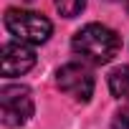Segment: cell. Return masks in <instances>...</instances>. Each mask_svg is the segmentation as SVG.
Listing matches in <instances>:
<instances>
[{
	"instance_id": "obj_4",
	"label": "cell",
	"mask_w": 129,
	"mask_h": 129,
	"mask_svg": "<svg viewBox=\"0 0 129 129\" xmlns=\"http://www.w3.org/2000/svg\"><path fill=\"white\" fill-rule=\"evenodd\" d=\"M56 84L63 94H69L76 101H89L94 94V74L84 63H66L56 74Z\"/></svg>"
},
{
	"instance_id": "obj_8",
	"label": "cell",
	"mask_w": 129,
	"mask_h": 129,
	"mask_svg": "<svg viewBox=\"0 0 129 129\" xmlns=\"http://www.w3.org/2000/svg\"><path fill=\"white\" fill-rule=\"evenodd\" d=\"M111 129H129V109H119V111H114Z\"/></svg>"
},
{
	"instance_id": "obj_5",
	"label": "cell",
	"mask_w": 129,
	"mask_h": 129,
	"mask_svg": "<svg viewBox=\"0 0 129 129\" xmlns=\"http://www.w3.org/2000/svg\"><path fill=\"white\" fill-rule=\"evenodd\" d=\"M36 66V51L25 41H8L3 46V76H23Z\"/></svg>"
},
{
	"instance_id": "obj_3",
	"label": "cell",
	"mask_w": 129,
	"mask_h": 129,
	"mask_svg": "<svg viewBox=\"0 0 129 129\" xmlns=\"http://www.w3.org/2000/svg\"><path fill=\"white\" fill-rule=\"evenodd\" d=\"M33 94L28 86L13 84L3 86L0 91V111H3V124L5 126H23L33 116Z\"/></svg>"
},
{
	"instance_id": "obj_7",
	"label": "cell",
	"mask_w": 129,
	"mask_h": 129,
	"mask_svg": "<svg viewBox=\"0 0 129 129\" xmlns=\"http://www.w3.org/2000/svg\"><path fill=\"white\" fill-rule=\"evenodd\" d=\"M56 8L61 10L63 18H76L86 8V0H56Z\"/></svg>"
},
{
	"instance_id": "obj_9",
	"label": "cell",
	"mask_w": 129,
	"mask_h": 129,
	"mask_svg": "<svg viewBox=\"0 0 129 129\" xmlns=\"http://www.w3.org/2000/svg\"><path fill=\"white\" fill-rule=\"evenodd\" d=\"M28 3H30V0H28Z\"/></svg>"
},
{
	"instance_id": "obj_1",
	"label": "cell",
	"mask_w": 129,
	"mask_h": 129,
	"mask_svg": "<svg viewBox=\"0 0 129 129\" xmlns=\"http://www.w3.org/2000/svg\"><path fill=\"white\" fill-rule=\"evenodd\" d=\"M71 46H74L76 56H81L84 61L94 63V66H104L119 53L121 41L111 28H106L101 23H89L74 36Z\"/></svg>"
},
{
	"instance_id": "obj_2",
	"label": "cell",
	"mask_w": 129,
	"mask_h": 129,
	"mask_svg": "<svg viewBox=\"0 0 129 129\" xmlns=\"http://www.w3.org/2000/svg\"><path fill=\"white\" fill-rule=\"evenodd\" d=\"M5 28L18 41H25V43H46L53 30L46 15L33 13V10H18V8H10L5 13Z\"/></svg>"
},
{
	"instance_id": "obj_6",
	"label": "cell",
	"mask_w": 129,
	"mask_h": 129,
	"mask_svg": "<svg viewBox=\"0 0 129 129\" xmlns=\"http://www.w3.org/2000/svg\"><path fill=\"white\" fill-rule=\"evenodd\" d=\"M109 91L119 101H129V66H119L109 74Z\"/></svg>"
}]
</instances>
